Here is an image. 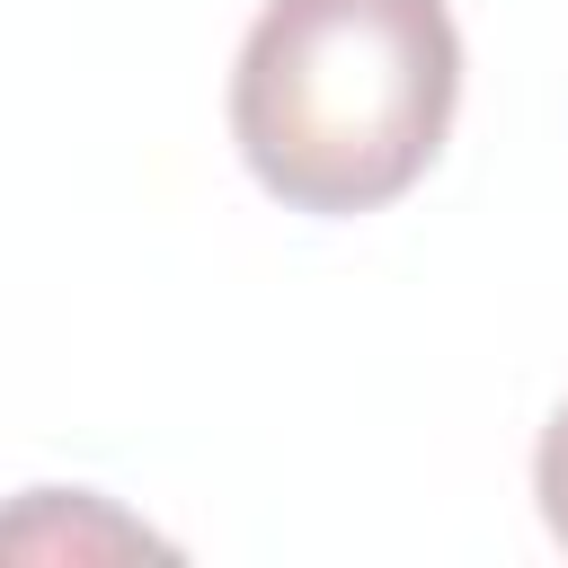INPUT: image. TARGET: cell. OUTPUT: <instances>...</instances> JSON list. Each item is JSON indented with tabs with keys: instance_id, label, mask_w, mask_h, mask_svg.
<instances>
[{
	"instance_id": "cell-1",
	"label": "cell",
	"mask_w": 568,
	"mask_h": 568,
	"mask_svg": "<svg viewBox=\"0 0 568 568\" xmlns=\"http://www.w3.org/2000/svg\"><path fill=\"white\" fill-rule=\"evenodd\" d=\"M462 106L444 0H266L231 62V142L284 213L399 204Z\"/></svg>"
},
{
	"instance_id": "cell-2",
	"label": "cell",
	"mask_w": 568,
	"mask_h": 568,
	"mask_svg": "<svg viewBox=\"0 0 568 568\" xmlns=\"http://www.w3.org/2000/svg\"><path fill=\"white\" fill-rule=\"evenodd\" d=\"M532 506H541L550 541L568 550V399L550 408V426H541V444H532Z\"/></svg>"
}]
</instances>
